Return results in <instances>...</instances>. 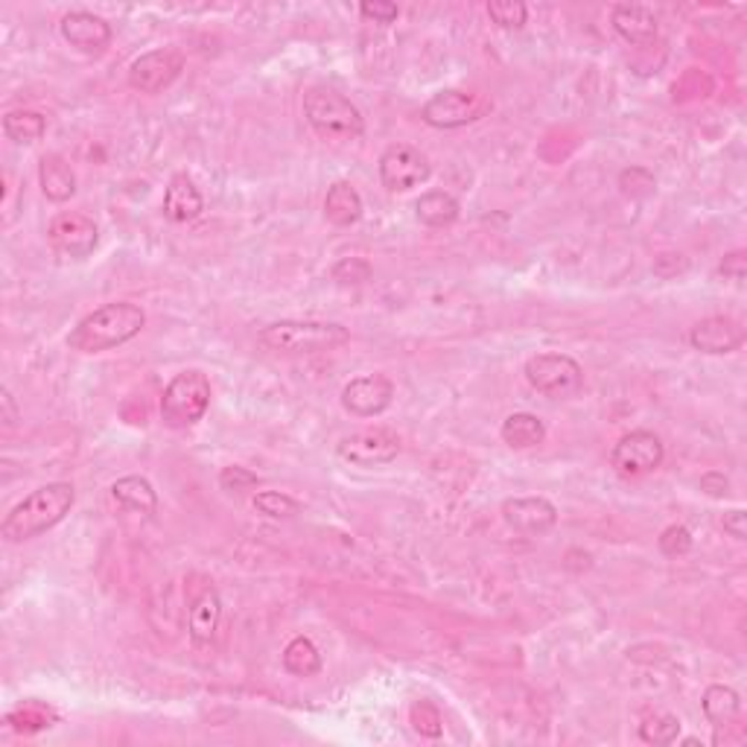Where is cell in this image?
Segmentation results:
<instances>
[{
    "mask_svg": "<svg viewBox=\"0 0 747 747\" xmlns=\"http://www.w3.org/2000/svg\"><path fill=\"white\" fill-rule=\"evenodd\" d=\"M76 505V488L71 482H47L9 511L0 534L7 543H26L56 529Z\"/></svg>",
    "mask_w": 747,
    "mask_h": 747,
    "instance_id": "cell-1",
    "label": "cell"
},
{
    "mask_svg": "<svg viewBox=\"0 0 747 747\" xmlns=\"http://www.w3.org/2000/svg\"><path fill=\"white\" fill-rule=\"evenodd\" d=\"M147 328V312L132 301H111L88 312L67 337L71 351L79 353H103L132 342Z\"/></svg>",
    "mask_w": 747,
    "mask_h": 747,
    "instance_id": "cell-2",
    "label": "cell"
},
{
    "mask_svg": "<svg viewBox=\"0 0 747 747\" xmlns=\"http://www.w3.org/2000/svg\"><path fill=\"white\" fill-rule=\"evenodd\" d=\"M260 345L275 353H328L337 348H345L351 342V330L337 321H271L257 333Z\"/></svg>",
    "mask_w": 747,
    "mask_h": 747,
    "instance_id": "cell-3",
    "label": "cell"
},
{
    "mask_svg": "<svg viewBox=\"0 0 747 747\" xmlns=\"http://www.w3.org/2000/svg\"><path fill=\"white\" fill-rule=\"evenodd\" d=\"M305 117L312 132L330 143H348L365 132V117L360 108L328 85H312L305 90Z\"/></svg>",
    "mask_w": 747,
    "mask_h": 747,
    "instance_id": "cell-4",
    "label": "cell"
},
{
    "mask_svg": "<svg viewBox=\"0 0 747 747\" xmlns=\"http://www.w3.org/2000/svg\"><path fill=\"white\" fill-rule=\"evenodd\" d=\"M211 406V380L196 369L175 374L161 395V420L170 429H190L205 418Z\"/></svg>",
    "mask_w": 747,
    "mask_h": 747,
    "instance_id": "cell-5",
    "label": "cell"
},
{
    "mask_svg": "<svg viewBox=\"0 0 747 747\" xmlns=\"http://www.w3.org/2000/svg\"><path fill=\"white\" fill-rule=\"evenodd\" d=\"M526 383L543 397L552 401H569L584 388V369L573 356L558 351L534 353L526 362Z\"/></svg>",
    "mask_w": 747,
    "mask_h": 747,
    "instance_id": "cell-6",
    "label": "cell"
},
{
    "mask_svg": "<svg viewBox=\"0 0 747 747\" xmlns=\"http://www.w3.org/2000/svg\"><path fill=\"white\" fill-rule=\"evenodd\" d=\"M663 441L651 429H633V433L619 438L610 450V468L616 470V477L622 479L649 477L663 465Z\"/></svg>",
    "mask_w": 747,
    "mask_h": 747,
    "instance_id": "cell-7",
    "label": "cell"
},
{
    "mask_svg": "<svg viewBox=\"0 0 747 747\" xmlns=\"http://www.w3.org/2000/svg\"><path fill=\"white\" fill-rule=\"evenodd\" d=\"M337 456L351 468H383L401 456V436L386 427L360 429L337 444Z\"/></svg>",
    "mask_w": 747,
    "mask_h": 747,
    "instance_id": "cell-8",
    "label": "cell"
},
{
    "mask_svg": "<svg viewBox=\"0 0 747 747\" xmlns=\"http://www.w3.org/2000/svg\"><path fill=\"white\" fill-rule=\"evenodd\" d=\"M484 111H488V103L479 94L447 88L424 103L420 120L433 129H461V126L477 124Z\"/></svg>",
    "mask_w": 747,
    "mask_h": 747,
    "instance_id": "cell-9",
    "label": "cell"
},
{
    "mask_svg": "<svg viewBox=\"0 0 747 747\" xmlns=\"http://www.w3.org/2000/svg\"><path fill=\"white\" fill-rule=\"evenodd\" d=\"M433 175L427 156L409 143H392L380 156V181L388 193H409V190L427 184Z\"/></svg>",
    "mask_w": 747,
    "mask_h": 747,
    "instance_id": "cell-10",
    "label": "cell"
},
{
    "mask_svg": "<svg viewBox=\"0 0 747 747\" xmlns=\"http://www.w3.org/2000/svg\"><path fill=\"white\" fill-rule=\"evenodd\" d=\"M184 71V53L175 47H158L138 56L129 65V85L140 94H161Z\"/></svg>",
    "mask_w": 747,
    "mask_h": 747,
    "instance_id": "cell-11",
    "label": "cell"
},
{
    "mask_svg": "<svg viewBox=\"0 0 747 747\" xmlns=\"http://www.w3.org/2000/svg\"><path fill=\"white\" fill-rule=\"evenodd\" d=\"M50 246L56 248L62 257L71 260H85L94 255L99 243L97 222L85 214H58L47 228Z\"/></svg>",
    "mask_w": 747,
    "mask_h": 747,
    "instance_id": "cell-12",
    "label": "cell"
},
{
    "mask_svg": "<svg viewBox=\"0 0 747 747\" xmlns=\"http://www.w3.org/2000/svg\"><path fill=\"white\" fill-rule=\"evenodd\" d=\"M395 401V383L386 374H362L342 388V409L353 418H377Z\"/></svg>",
    "mask_w": 747,
    "mask_h": 747,
    "instance_id": "cell-13",
    "label": "cell"
},
{
    "mask_svg": "<svg viewBox=\"0 0 747 747\" xmlns=\"http://www.w3.org/2000/svg\"><path fill=\"white\" fill-rule=\"evenodd\" d=\"M502 520L523 537H543L558 523V509L546 497H514L502 502Z\"/></svg>",
    "mask_w": 747,
    "mask_h": 747,
    "instance_id": "cell-14",
    "label": "cell"
},
{
    "mask_svg": "<svg viewBox=\"0 0 747 747\" xmlns=\"http://www.w3.org/2000/svg\"><path fill=\"white\" fill-rule=\"evenodd\" d=\"M58 33L65 39L67 44L85 56H103L115 39L111 33V24H108L106 18L94 15V12H85V9H74V12H67L62 18V24H58Z\"/></svg>",
    "mask_w": 747,
    "mask_h": 747,
    "instance_id": "cell-15",
    "label": "cell"
},
{
    "mask_svg": "<svg viewBox=\"0 0 747 747\" xmlns=\"http://www.w3.org/2000/svg\"><path fill=\"white\" fill-rule=\"evenodd\" d=\"M745 328L733 316H706L690 330V345L698 353H709V356L736 353L745 345Z\"/></svg>",
    "mask_w": 747,
    "mask_h": 747,
    "instance_id": "cell-16",
    "label": "cell"
},
{
    "mask_svg": "<svg viewBox=\"0 0 747 747\" xmlns=\"http://www.w3.org/2000/svg\"><path fill=\"white\" fill-rule=\"evenodd\" d=\"M610 24H613L616 35H622L625 42L637 44V47L654 44V39L660 35L658 15L642 3H616L610 9Z\"/></svg>",
    "mask_w": 747,
    "mask_h": 747,
    "instance_id": "cell-17",
    "label": "cell"
},
{
    "mask_svg": "<svg viewBox=\"0 0 747 747\" xmlns=\"http://www.w3.org/2000/svg\"><path fill=\"white\" fill-rule=\"evenodd\" d=\"M220 619H222L220 593L207 584L205 590L190 601L188 613V633L196 649H207V645L214 642L216 631H220Z\"/></svg>",
    "mask_w": 747,
    "mask_h": 747,
    "instance_id": "cell-18",
    "label": "cell"
},
{
    "mask_svg": "<svg viewBox=\"0 0 747 747\" xmlns=\"http://www.w3.org/2000/svg\"><path fill=\"white\" fill-rule=\"evenodd\" d=\"M164 216L175 225H184V222H193L202 216L205 211V199L199 193L196 181L190 179L188 173H175L170 179L164 190Z\"/></svg>",
    "mask_w": 747,
    "mask_h": 747,
    "instance_id": "cell-19",
    "label": "cell"
},
{
    "mask_svg": "<svg viewBox=\"0 0 747 747\" xmlns=\"http://www.w3.org/2000/svg\"><path fill=\"white\" fill-rule=\"evenodd\" d=\"M39 184H42V193L47 202L65 205V202H71L76 196L74 167L67 164L58 152H47L39 161Z\"/></svg>",
    "mask_w": 747,
    "mask_h": 747,
    "instance_id": "cell-20",
    "label": "cell"
},
{
    "mask_svg": "<svg viewBox=\"0 0 747 747\" xmlns=\"http://www.w3.org/2000/svg\"><path fill=\"white\" fill-rule=\"evenodd\" d=\"M701 709H704L706 722L713 724L715 730L722 733L724 727H733L741 715V698L739 692L727 686V683H713L706 686L701 695Z\"/></svg>",
    "mask_w": 747,
    "mask_h": 747,
    "instance_id": "cell-21",
    "label": "cell"
},
{
    "mask_svg": "<svg viewBox=\"0 0 747 747\" xmlns=\"http://www.w3.org/2000/svg\"><path fill=\"white\" fill-rule=\"evenodd\" d=\"M362 196L360 190L353 188L351 181H333L328 188V196H324V216L328 222H333L337 228H351L362 220Z\"/></svg>",
    "mask_w": 747,
    "mask_h": 747,
    "instance_id": "cell-22",
    "label": "cell"
},
{
    "mask_svg": "<svg viewBox=\"0 0 747 747\" xmlns=\"http://www.w3.org/2000/svg\"><path fill=\"white\" fill-rule=\"evenodd\" d=\"M111 500L120 509L143 514V517H152L158 511V493L147 477H120L111 484Z\"/></svg>",
    "mask_w": 747,
    "mask_h": 747,
    "instance_id": "cell-23",
    "label": "cell"
},
{
    "mask_svg": "<svg viewBox=\"0 0 747 747\" xmlns=\"http://www.w3.org/2000/svg\"><path fill=\"white\" fill-rule=\"evenodd\" d=\"M415 216L418 222H424L427 228H450L456 225L461 216L459 199L447 193V190H427L420 193V199L415 202Z\"/></svg>",
    "mask_w": 747,
    "mask_h": 747,
    "instance_id": "cell-24",
    "label": "cell"
},
{
    "mask_svg": "<svg viewBox=\"0 0 747 747\" xmlns=\"http://www.w3.org/2000/svg\"><path fill=\"white\" fill-rule=\"evenodd\" d=\"M500 436L511 450H534L546 441V424L532 412H514L502 420Z\"/></svg>",
    "mask_w": 747,
    "mask_h": 747,
    "instance_id": "cell-25",
    "label": "cell"
},
{
    "mask_svg": "<svg viewBox=\"0 0 747 747\" xmlns=\"http://www.w3.org/2000/svg\"><path fill=\"white\" fill-rule=\"evenodd\" d=\"M3 135L21 147L39 143L47 135V117L42 111H33V108H15L3 117Z\"/></svg>",
    "mask_w": 747,
    "mask_h": 747,
    "instance_id": "cell-26",
    "label": "cell"
},
{
    "mask_svg": "<svg viewBox=\"0 0 747 747\" xmlns=\"http://www.w3.org/2000/svg\"><path fill=\"white\" fill-rule=\"evenodd\" d=\"M284 669L292 677H312L321 672V651L310 637H292L284 649Z\"/></svg>",
    "mask_w": 747,
    "mask_h": 747,
    "instance_id": "cell-27",
    "label": "cell"
},
{
    "mask_svg": "<svg viewBox=\"0 0 747 747\" xmlns=\"http://www.w3.org/2000/svg\"><path fill=\"white\" fill-rule=\"evenodd\" d=\"M681 736V718L672 713H651L642 718L640 739L645 745H672Z\"/></svg>",
    "mask_w": 747,
    "mask_h": 747,
    "instance_id": "cell-28",
    "label": "cell"
},
{
    "mask_svg": "<svg viewBox=\"0 0 747 747\" xmlns=\"http://www.w3.org/2000/svg\"><path fill=\"white\" fill-rule=\"evenodd\" d=\"M255 509L264 514V517H271V520H289L296 517L298 511H301V505H298L289 493H280V491H257L255 493Z\"/></svg>",
    "mask_w": 747,
    "mask_h": 747,
    "instance_id": "cell-29",
    "label": "cell"
},
{
    "mask_svg": "<svg viewBox=\"0 0 747 747\" xmlns=\"http://www.w3.org/2000/svg\"><path fill=\"white\" fill-rule=\"evenodd\" d=\"M488 18L502 30H520V26H526L529 9L520 0H491L488 3Z\"/></svg>",
    "mask_w": 747,
    "mask_h": 747,
    "instance_id": "cell-30",
    "label": "cell"
},
{
    "mask_svg": "<svg viewBox=\"0 0 747 747\" xmlns=\"http://www.w3.org/2000/svg\"><path fill=\"white\" fill-rule=\"evenodd\" d=\"M330 278L337 280L339 287H362L365 280H371V264L362 257H342L330 269Z\"/></svg>",
    "mask_w": 747,
    "mask_h": 747,
    "instance_id": "cell-31",
    "label": "cell"
},
{
    "mask_svg": "<svg viewBox=\"0 0 747 747\" xmlns=\"http://www.w3.org/2000/svg\"><path fill=\"white\" fill-rule=\"evenodd\" d=\"M619 190H622L625 196L645 199L658 190V181H654V175L645 167H628V170L619 173Z\"/></svg>",
    "mask_w": 747,
    "mask_h": 747,
    "instance_id": "cell-32",
    "label": "cell"
},
{
    "mask_svg": "<svg viewBox=\"0 0 747 747\" xmlns=\"http://www.w3.org/2000/svg\"><path fill=\"white\" fill-rule=\"evenodd\" d=\"M658 546L665 558H683V555H690L695 541H692L690 529L681 526V523H674V526L663 529V534L658 537Z\"/></svg>",
    "mask_w": 747,
    "mask_h": 747,
    "instance_id": "cell-33",
    "label": "cell"
},
{
    "mask_svg": "<svg viewBox=\"0 0 747 747\" xmlns=\"http://www.w3.org/2000/svg\"><path fill=\"white\" fill-rule=\"evenodd\" d=\"M409 718H412V727H415V733L427 736V739H441V733H444L441 713H438L433 704H427V701L415 704V706H412Z\"/></svg>",
    "mask_w": 747,
    "mask_h": 747,
    "instance_id": "cell-34",
    "label": "cell"
},
{
    "mask_svg": "<svg viewBox=\"0 0 747 747\" xmlns=\"http://www.w3.org/2000/svg\"><path fill=\"white\" fill-rule=\"evenodd\" d=\"M257 484H260V479H257V473H252L248 468H239V465H231V468H222L220 473V488L225 493H248L255 491Z\"/></svg>",
    "mask_w": 747,
    "mask_h": 747,
    "instance_id": "cell-35",
    "label": "cell"
},
{
    "mask_svg": "<svg viewBox=\"0 0 747 747\" xmlns=\"http://www.w3.org/2000/svg\"><path fill=\"white\" fill-rule=\"evenodd\" d=\"M718 275H722L724 280H730L733 287H745V278H747V255L741 252V248H736V252H730V255H724V260L718 264Z\"/></svg>",
    "mask_w": 747,
    "mask_h": 747,
    "instance_id": "cell-36",
    "label": "cell"
},
{
    "mask_svg": "<svg viewBox=\"0 0 747 747\" xmlns=\"http://www.w3.org/2000/svg\"><path fill=\"white\" fill-rule=\"evenodd\" d=\"M360 15L365 21H374V24H392L401 15V9L388 0H365V3H360Z\"/></svg>",
    "mask_w": 747,
    "mask_h": 747,
    "instance_id": "cell-37",
    "label": "cell"
},
{
    "mask_svg": "<svg viewBox=\"0 0 747 747\" xmlns=\"http://www.w3.org/2000/svg\"><path fill=\"white\" fill-rule=\"evenodd\" d=\"M698 488L706 493V497H713V500H724V497H730V479L724 477L722 470H706L704 477H701Z\"/></svg>",
    "mask_w": 747,
    "mask_h": 747,
    "instance_id": "cell-38",
    "label": "cell"
},
{
    "mask_svg": "<svg viewBox=\"0 0 747 747\" xmlns=\"http://www.w3.org/2000/svg\"><path fill=\"white\" fill-rule=\"evenodd\" d=\"M724 532L730 534L733 541H745L747 537V514L741 509L724 514Z\"/></svg>",
    "mask_w": 747,
    "mask_h": 747,
    "instance_id": "cell-39",
    "label": "cell"
},
{
    "mask_svg": "<svg viewBox=\"0 0 747 747\" xmlns=\"http://www.w3.org/2000/svg\"><path fill=\"white\" fill-rule=\"evenodd\" d=\"M0 406H3V424H7V427H15L18 409H15V401H12V392H9V388L0 392Z\"/></svg>",
    "mask_w": 747,
    "mask_h": 747,
    "instance_id": "cell-40",
    "label": "cell"
}]
</instances>
